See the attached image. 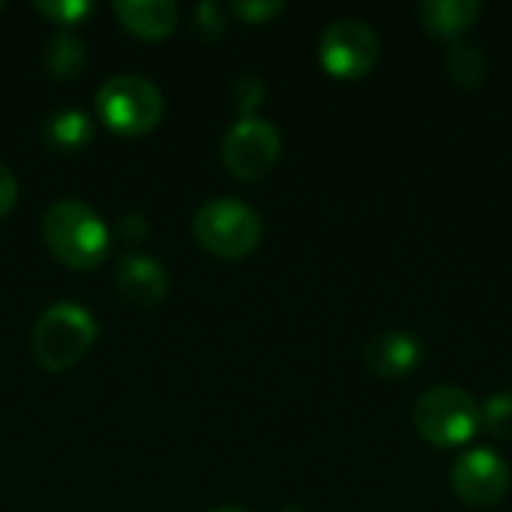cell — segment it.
Listing matches in <instances>:
<instances>
[{
	"label": "cell",
	"instance_id": "1",
	"mask_svg": "<svg viewBox=\"0 0 512 512\" xmlns=\"http://www.w3.org/2000/svg\"><path fill=\"white\" fill-rule=\"evenodd\" d=\"M42 240L48 252L69 270H93L111 249V234L99 213L84 201H54L42 216Z\"/></svg>",
	"mask_w": 512,
	"mask_h": 512
},
{
	"label": "cell",
	"instance_id": "2",
	"mask_svg": "<svg viewBox=\"0 0 512 512\" xmlns=\"http://www.w3.org/2000/svg\"><path fill=\"white\" fill-rule=\"evenodd\" d=\"M99 327L93 315L78 303H54L48 306L33 327V357L48 372H66L84 360L93 348Z\"/></svg>",
	"mask_w": 512,
	"mask_h": 512
},
{
	"label": "cell",
	"instance_id": "3",
	"mask_svg": "<svg viewBox=\"0 0 512 512\" xmlns=\"http://www.w3.org/2000/svg\"><path fill=\"white\" fill-rule=\"evenodd\" d=\"M414 426L432 447H462L480 432V402L456 384H438L417 399Z\"/></svg>",
	"mask_w": 512,
	"mask_h": 512
},
{
	"label": "cell",
	"instance_id": "4",
	"mask_svg": "<svg viewBox=\"0 0 512 512\" xmlns=\"http://www.w3.org/2000/svg\"><path fill=\"white\" fill-rule=\"evenodd\" d=\"M162 111H165L162 90L144 75H132V72L111 75L96 90V114L117 135L150 132L162 120Z\"/></svg>",
	"mask_w": 512,
	"mask_h": 512
},
{
	"label": "cell",
	"instance_id": "5",
	"mask_svg": "<svg viewBox=\"0 0 512 512\" xmlns=\"http://www.w3.org/2000/svg\"><path fill=\"white\" fill-rule=\"evenodd\" d=\"M192 234L201 243V249H207L210 255L237 261L258 249L264 237V225L249 204L234 198H216L195 213Z\"/></svg>",
	"mask_w": 512,
	"mask_h": 512
},
{
	"label": "cell",
	"instance_id": "6",
	"mask_svg": "<svg viewBox=\"0 0 512 512\" xmlns=\"http://www.w3.org/2000/svg\"><path fill=\"white\" fill-rule=\"evenodd\" d=\"M378 54H381L378 33L360 18H339L321 33L318 57L333 78L342 81L366 78L375 69Z\"/></svg>",
	"mask_w": 512,
	"mask_h": 512
},
{
	"label": "cell",
	"instance_id": "7",
	"mask_svg": "<svg viewBox=\"0 0 512 512\" xmlns=\"http://www.w3.org/2000/svg\"><path fill=\"white\" fill-rule=\"evenodd\" d=\"M279 150H282V138L276 126L261 120L258 114L240 117L222 138V162L228 174L246 183L270 174V168L279 159Z\"/></svg>",
	"mask_w": 512,
	"mask_h": 512
},
{
	"label": "cell",
	"instance_id": "8",
	"mask_svg": "<svg viewBox=\"0 0 512 512\" xmlns=\"http://www.w3.org/2000/svg\"><path fill=\"white\" fill-rule=\"evenodd\" d=\"M510 465L486 447L468 450L453 462L450 486L456 498L468 507H498L510 492Z\"/></svg>",
	"mask_w": 512,
	"mask_h": 512
},
{
	"label": "cell",
	"instance_id": "9",
	"mask_svg": "<svg viewBox=\"0 0 512 512\" xmlns=\"http://www.w3.org/2000/svg\"><path fill=\"white\" fill-rule=\"evenodd\" d=\"M114 288L132 306H156L168 291V273L144 252L123 255L114 267Z\"/></svg>",
	"mask_w": 512,
	"mask_h": 512
},
{
	"label": "cell",
	"instance_id": "10",
	"mask_svg": "<svg viewBox=\"0 0 512 512\" xmlns=\"http://www.w3.org/2000/svg\"><path fill=\"white\" fill-rule=\"evenodd\" d=\"M366 366L384 378V381H396L411 375L420 363H423V345L414 333L405 330H387L381 336H375L366 348H363Z\"/></svg>",
	"mask_w": 512,
	"mask_h": 512
},
{
	"label": "cell",
	"instance_id": "11",
	"mask_svg": "<svg viewBox=\"0 0 512 512\" xmlns=\"http://www.w3.org/2000/svg\"><path fill=\"white\" fill-rule=\"evenodd\" d=\"M117 21L141 39H165L180 21V9L171 0H117Z\"/></svg>",
	"mask_w": 512,
	"mask_h": 512
},
{
	"label": "cell",
	"instance_id": "12",
	"mask_svg": "<svg viewBox=\"0 0 512 512\" xmlns=\"http://www.w3.org/2000/svg\"><path fill=\"white\" fill-rule=\"evenodd\" d=\"M483 6L477 0H426L417 6L420 27L438 39H456L474 27Z\"/></svg>",
	"mask_w": 512,
	"mask_h": 512
},
{
	"label": "cell",
	"instance_id": "13",
	"mask_svg": "<svg viewBox=\"0 0 512 512\" xmlns=\"http://www.w3.org/2000/svg\"><path fill=\"white\" fill-rule=\"evenodd\" d=\"M42 135H45L48 147H54L60 153H75L93 141V120L78 108H60L51 117H45Z\"/></svg>",
	"mask_w": 512,
	"mask_h": 512
},
{
	"label": "cell",
	"instance_id": "14",
	"mask_svg": "<svg viewBox=\"0 0 512 512\" xmlns=\"http://www.w3.org/2000/svg\"><path fill=\"white\" fill-rule=\"evenodd\" d=\"M87 66V48L81 39L69 36V33H57L45 42V69L48 75L69 81L78 78Z\"/></svg>",
	"mask_w": 512,
	"mask_h": 512
},
{
	"label": "cell",
	"instance_id": "15",
	"mask_svg": "<svg viewBox=\"0 0 512 512\" xmlns=\"http://www.w3.org/2000/svg\"><path fill=\"white\" fill-rule=\"evenodd\" d=\"M447 72L450 78L459 84V87H480L483 78H486V57L477 45H453L450 54H447Z\"/></svg>",
	"mask_w": 512,
	"mask_h": 512
},
{
	"label": "cell",
	"instance_id": "16",
	"mask_svg": "<svg viewBox=\"0 0 512 512\" xmlns=\"http://www.w3.org/2000/svg\"><path fill=\"white\" fill-rule=\"evenodd\" d=\"M480 429H486L495 441H512V393H495L486 405H480Z\"/></svg>",
	"mask_w": 512,
	"mask_h": 512
},
{
	"label": "cell",
	"instance_id": "17",
	"mask_svg": "<svg viewBox=\"0 0 512 512\" xmlns=\"http://www.w3.org/2000/svg\"><path fill=\"white\" fill-rule=\"evenodd\" d=\"M36 12L45 15L51 24L75 27L93 12V3H87V0H36Z\"/></svg>",
	"mask_w": 512,
	"mask_h": 512
},
{
	"label": "cell",
	"instance_id": "18",
	"mask_svg": "<svg viewBox=\"0 0 512 512\" xmlns=\"http://www.w3.org/2000/svg\"><path fill=\"white\" fill-rule=\"evenodd\" d=\"M234 93H237V108H240V114L243 117H252V111L261 105V99H264V93H267V84L258 78V75H243L237 84H234Z\"/></svg>",
	"mask_w": 512,
	"mask_h": 512
},
{
	"label": "cell",
	"instance_id": "19",
	"mask_svg": "<svg viewBox=\"0 0 512 512\" xmlns=\"http://www.w3.org/2000/svg\"><path fill=\"white\" fill-rule=\"evenodd\" d=\"M285 6L276 3V0H243V3H234V12L246 21V24H267L273 15H279Z\"/></svg>",
	"mask_w": 512,
	"mask_h": 512
},
{
	"label": "cell",
	"instance_id": "20",
	"mask_svg": "<svg viewBox=\"0 0 512 512\" xmlns=\"http://www.w3.org/2000/svg\"><path fill=\"white\" fill-rule=\"evenodd\" d=\"M195 27H198V33H201L207 42L219 39L222 30H225V18H222L219 6H216V3H201V6L195 9Z\"/></svg>",
	"mask_w": 512,
	"mask_h": 512
},
{
	"label": "cell",
	"instance_id": "21",
	"mask_svg": "<svg viewBox=\"0 0 512 512\" xmlns=\"http://www.w3.org/2000/svg\"><path fill=\"white\" fill-rule=\"evenodd\" d=\"M117 234H120L126 243H144L147 234H150V225H147V219H144L141 213H126V216H120V222H117Z\"/></svg>",
	"mask_w": 512,
	"mask_h": 512
},
{
	"label": "cell",
	"instance_id": "22",
	"mask_svg": "<svg viewBox=\"0 0 512 512\" xmlns=\"http://www.w3.org/2000/svg\"><path fill=\"white\" fill-rule=\"evenodd\" d=\"M15 198H18V183L12 177V171L0 162V219L15 207Z\"/></svg>",
	"mask_w": 512,
	"mask_h": 512
},
{
	"label": "cell",
	"instance_id": "23",
	"mask_svg": "<svg viewBox=\"0 0 512 512\" xmlns=\"http://www.w3.org/2000/svg\"><path fill=\"white\" fill-rule=\"evenodd\" d=\"M213 512H249V510H243V507H219V510H213Z\"/></svg>",
	"mask_w": 512,
	"mask_h": 512
},
{
	"label": "cell",
	"instance_id": "24",
	"mask_svg": "<svg viewBox=\"0 0 512 512\" xmlns=\"http://www.w3.org/2000/svg\"><path fill=\"white\" fill-rule=\"evenodd\" d=\"M279 512H303V510H300V507H282Z\"/></svg>",
	"mask_w": 512,
	"mask_h": 512
},
{
	"label": "cell",
	"instance_id": "25",
	"mask_svg": "<svg viewBox=\"0 0 512 512\" xmlns=\"http://www.w3.org/2000/svg\"><path fill=\"white\" fill-rule=\"evenodd\" d=\"M0 9H3V3H0Z\"/></svg>",
	"mask_w": 512,
	"mask_h": 512
}]
</instances>
